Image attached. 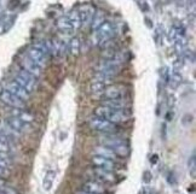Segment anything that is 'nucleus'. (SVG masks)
Wrapping results in <instances>:
<instances>
[{"instance_id":"nucleus-1","label":"nucleus","mask_w":196,"mask_h":194,"mask_svg":"<svg viewBox=\"0 0 196 194\" xmlns=\"http://www.w3.org/2000/svg\"><path fill=\"white\" fill-rule=\"evenodd\" d=\"M95 116L104 118L107 121H109L113 124H121V123H126L131 119L132 113L128 109L125 110H115V109H110L107 106H99L95 110Z\"/></svg>"},{"instance_id":"nucleus-2","label":"nucleus","mask_w":196,"mask_h":194,"mask_svg":"<svg viewBox=\"0 0 196 194\" xmlns=\"http://www.w3.org/2000/svg\"><path fill=\"white\" fill-rule=\"evenodd\" d=\"M88 125H90V128L92 130L102 133V134H115L119 130V127L116 124H113L109 121H107L104 118H100V117H97V116L90 118Z\"/></svg>"},{"instance_id":"nucleus-3","label":"nucleus","mask_w":196,"mask_h":194,"mask_svg":"<svg viewBox=\"0 0 196 194\" xmlns=\"http://www.w3.org/2000/svg\"><path fill=\"white\" fill-rule=\"evenodd\" d=\"M15 82L19 84L21 87H23L26 91H28L29 93H32L36 86H38V80L35 76H33L32 74H29L28 71L21 69L18 75L15 77Z\"/></svg>"},{"instance_id":"nucleus-4","label":"nucleus","mask_w":196,"mask_h":194,"mask_svg":"<svg viewBox=\"0 0 196 194\" xmlns=\"http://www.w3.org/2000/svg\"><path fill=\"white\" fill-rule=\"evenodd\" d=\"M114 35H115V26L112 22L104 21L97 29V39L99 43L108 42L109 40H112Z\"/></svg>"},{"instance_id":"nucleus-5","label":"nucleus","mask_w":196,"mask_h":194,"mask_svg":"<svg viewBox=\"0 0 196 194\" xmlns=\"http://www.w3.org/2000/svg\"><path fill=\"white\" fill-rule=\"evenodd\" d=\"M0 101L12 109H24L26 107V101L21 100L19 98L14 95L12 93L7 92L6 89L0 92Z\"/></svg>"},{"instance_id":"nucleus-6","label":"nucleus","mask_w":196,"mask_h":194,"mask_svg":"<svg viewBox=\"0 0 196 194\" xmlns=\"http://www.w3.org/2000/svg\"><path fill=\"white\" fill-rule=\"evenodd\" d=\"M92 175L96 177V180L100 183H115L116 182V176L114 174V171H109V170H104L100 168H93L91 170Z\"/></svg>"},{"instance_id":"nucleus-7","label":"nucleus","mask_w":196,"mask_h":194,"mask_svg":"<svg viewBox=\"0 0 196 194\" xmlns=\"http://www.w3.org/2000/svg\"><path fill=\"white\" fill-rule=\"evenodd\" d=\"M28 58L30 60H33L36 65H39L40 68H44L49 60V57L44 55L40 50H38L36 47H30L28 50Z\"/></svg>"},{"instance_id":"nucleus-8","label":"nucleus","mask_w":196,"mask_h":194,"mask_svg":"<svg viewBox=\"0 0 196 194\" xmlns=\"http://www.w3.org/2000/svg\"><path fill=\"white\" fill-rule=\"evenodd\" d=\"M102 95L104 100H113V99H122L125 92L121 86H108L103 92Z\"/></svg>"},{"instance_id":"nucleus-9","label":"nucleus","mask_w":196,"mask_h":194,"mask_svg":"<svg viewBox=\"0 0 196 194\" xmlns=\"http://www.w3.org/2000/svg\"><path fill=\"white\" fill-rule=\"evenodd\" d=\"M7 92H10V93H12L14 95H16L17 98H19L21 100H23V101H26V100H28L29 97H30V93H29L28 91H26L23 87H21L19 84H17V83L12 81V82L7 83L6 84V88H5Z\"/></svg>"},{"instance_id":"nucleus-10","label":"nucleus","mask_w":196,"mask_h":194,"mask_svg":"<svg viewBox=\"0 0 196 194\" xmlns=\"http://www.w3.org/2000/svg\"><path fill=\"white\" fill-rule=\"evenodd\" d=\"M7 125L14 130L15 133H24V131H27L29 129V127L30 124L29 123H26V122H23V121H21L19 118H17V117H14V116H10L6 121H5Z\"/></svg>"},{"instance_id":"nucleus-11","label":"nucleus","mask_w":196,"mask_h":194,"mask_svg":"<svg viewBox=\"0 0 196 194\" xmlns=\"http://www.w3.org/2000/svg\"><path fill=\"white\" fill-rule=\"evenodd\" d=\"M92 164L96 168H100V169L109 170V171H114L116 169L115 160L108 159V158H103V157H99V156H93L92 157Z\"/></svg>"},{"instance_id":"nucleus-12","label":"nucleus","mask_w":196,"mask_h":194,"mask_svg":"<svg viewBox=\"0 0 196 194\" xmlns=\"http://www.w3.org/2000/svg\"><path fill=\"white\" fill-rule=\"evenodd\" d=\"M83 191L87 193L92 194H104L105 193V188L103 186V183L98 182V181H87L85 182L83 186Z\"/></svg>"},{"instance_id":"nucleus-13","label":"nucleus","mask_w":196,"mask_h":194,"mask_svg":"<svg viewBox=\"0 0 196 194\" xmlns=\"http://www.w3.org/2000/svg\"><path fill=\"white\" fill-rule=\"evenodd\" d=\"M22 67H23L22 69L28 71L29 74H32V75L35 76L36 79H38V77L40 76V74H41V68H40L39 65H36L33 60H30L28 57L22 60Z\"/></svg>"},{"instance_id":"nucleus-14","label":"nucleus","mask_w":196,"mask_h":194,"mask_svg":"<svg viewBox=\"0 0 196 194\" xmlns=\"http://www.w3.org/2000/svg\"><path fill=\"white\" fill-rule=\"evenodd\" d=\"M108 84H109V80L96 76L95 81L91 83V92L93 94H102V92L108 87Z\"/></svg>"},{"instance_id":"nucleus-15","label":"nucleus","mask_w":196,"mask_h":194,"mask_svg":"<svg viewBox=\"0 0 196 194\" xmlns=\"http://www.w3.org/2000/svg\"><path fill=\"white\" fill-rule=\"evenodd\" d=\"M103 106L110 107V109H115V110H125L128 107L127 101L122 98V99H113V100H104L103 101Z\"/></svg>"},{"instance_id":"nucleus-16","label":"nucleus","mask_w":196,"mask_h":194,"mask_svg":"<svg viewBox=\"0 0 196 194\" xmlns=\"http://www.w3.org/2000/svg\"><path fill=\"white\" fill-rule=\"evenodd\" d=\"M11 116L19 118L21 121L26 122V123H32L34 119V116L32 113H29L28 111H26L24 109H12L11 110Z\"/></svg>"},{"instance_id":"nucleus-17","label":"nucleus","mask_w":196,"mask_h":194,"mask_svg":"<svg viewBox=\"0 0 196 194\" xmlns=\"http://www.w3.org/2000/svg\"><path fill=\"white\" fill-rule=\"evenodd\" d=\"M95 156H99V157H103V158H108V159H112V160H115L117 157L116 154L114 153L112 148L109 147H105V146H97L95 148Z\"/></svg>"},{"instance_id":"nucleus-18","label":"nucleus","mask_w":196,"mask_h":194,"mask_svg":"<svg viewBox=\"0 0 196 194\" xmlns=\"http://www.w3.org/2000/svg\"><path fill=\"white\" fill-rule=\"evenodd\" d=\"M56 26L62 33H71L74 30V28L71 26V22H70V19L68 18V16H63V17L58 18Z\"/></svg>"},{"instance_id":"nucleus-19","label":"nucleus","mask_w":196,"mask_h":194,"mask_svg":"<svg viewBox=\"0 0 196 194\" xmlns=\"http://www.w3.org/2000/svg\"><path fill=\"white\" fill-rule=\"evenodd\" d=\"M182 81H183V77H182V75H181V72L173 70V71L169 74V79H168L167 84H169V87H171L172 89H177V88L181 86Z\"/></svg>"},{"instance_id":"nucleus-20","label":"nucleus","mask_w":196,"mask_h":194,"mask_svg":"<svg viewBox=\"0 0 196 194\" xmlns=\"http://www.w3.org/2000/svg\"><path fill=\"white\" fill-rule=\"evenodd\" d=\"M68 50H69V53L73 57H79L80 50H81V42H80V39L78 36H74L69 41Z\"/></svg>"},{"instance_id":"nucleus-21","label":"nucleus","mask_w":196,"mask_h":194,"mask_svg":"<svg viewBox=\"0 0 196 194\" xmlns=\"http://www.w3.org/2000/svg\"><path fill=\"white\" fill-rule=\"evenodd\" d=\"M114 153L116 154V157H121V158H126L130 156V153H131V148H130V146L126 145V143H121V145H119V146H115L114 148H112Z\"/></svg>"},{"instance_id":"nucleus-22","label":"nucleus","mask_w":196,"mask_h":194,"mask_svg":"<svg viewBox=\"0 0 196 194\" xmlns=\"http://www.w3.org/2000/svg\"><path fill=\"white\" fill-rule=\"evenodd\" d=\"M55 177H56V172L53 170H49L45 175V179H44V182H42V187L45 191H50L52 188V184H53V181H55Z\"/></svg>"},{"instance_id":"nucleus-23","label":"nucleus","mask_w":196,"mask_h":194,"mask_svg":"<svg viewBox=\"0 0 196 194\" xmlns=\"http://www.w3.org/2000/svg\"><path fill=\"white\" fill-rule=\"evenodd\" d=\"M188 45V41L185 40V38H179L177 40H174V48H176V52L181 55H183V52L185 51V47Z\"/></svg>"},{"instance_id":"nucleus-24","label":"nucleus","mask_w":196,"mask_h":194,"mask_svg":"<svg viewBox=\"0 0 196 194\" xmlns=\"http://www.w3.org/2000/svg\"><path fill=\"white\" fill-rule=\"evenodd\" d=\"M68 18H69L70 22H71V26H73V28H74V30L79 29V28L83 26V23H81V21H80V17H79L78 11H73V12L68 16Z\"/></svg>"},{"instance_id":"nucleus-25","label":"nucleus","mask_w":196,"mask_h":194,"mask_svg":"<svg viewBox=\"0 0 196 194\" xmlns=\"http://www.w3.org/2000/svg\"><path fill=\"white\" fill-rule=\"evenodd\" d=\"M104 22V16L102 14H96L95 16H93V19H92V29L93 30H97L98 28H99V26L102 24Z\"/></svg>"},{"instance_id":"nucleus-26","label":"nucleus","mask_w":196,"mask_h":194,"mask_svg":"<svg viewBox=\"0 0 196 194\" xmlns=\"http://www.w3.org/2000/svg\"><path fill=\"white\" fill-rule=\"evenodd\" d=\"M189 172L193 177H195L196 175V157H195V153L191 154V157L189 158Z\"/></svg>"},{"instance_id":"nucleus-27","label":"nucleus","mask_w":196,"mask_h":194,"mask_svg":"<svg viewBox=\"0 0 196 194\" xmlns=\"http://www.w3.org/2000/svg\"><path fill=\"white\" fill-rule=\"evenodd\" d=\"M169 69H168L167 67H162L161 69H160V77H161V81L165 83V84H167L168 83V79H169Z\"/></svg>"},{"instance_id":"nucleus-28","label":"nucleus","mask_w":196,"mask_h":194,"mask_svg":"<svg viewBox=\"0 0 196 194\" xmlns=\"http://www.w3.org/2000/svg\"><path fill=\"white\" fill-rule=\"evenodd\" d=\"M183 59L184 60H189V62H191V63H195V53H194V51H191V50H185L184 52H183Z\"/></svg>"},{"instance_id":"nucleus-29","label":"nucleus","mask_w":196,"mask_h":194,"mask_svg":"<svg viewBox=\"0 0 196 194\" xmlns=\"http://www.w3.org/2000/svg\"><path fill=\"white\" fill-rule=\"evenodd\" d=\"M16 16H11L6 22H5V24H4V28H2V33H7L11 28H12V26H14L15 21H16Z\"/></svg>"},{"instance_id":"nucleus-30","label":"nucleus","mask_w":196,"mask_h":194,"mask_svg":"<svg viewBox=\"0 0 196 194\" xmlns=\"http://www.w3.org/2000/svg\"><path fill=\"white\" fill-rule=\"evenodd\" d=\"M183 65H184V59H183V58H178V59L174 60V63H173V70L179 71V70L183 68Z\"/></svg>"},{"instance_id":"nucleus-31","label":"nucleus","mask_w":196,"mask_h":194,"mask_svg":"<svg viewBox=\"0 0 196 194\" xmlns=\"http://www.w3.org/2000/svg\"><path fill=\"white\" fill-rule=\"evenodd\" d=\"M151 180H153V174L149 170H145L143 172V181L145 183H149V182H151Z\"/></svg>"},{"instance_id":"nucleus-32","label":"nucleus","mask_w":196,"mask_h":194,"mask_svg":"<svg viewBox=\"0 0 196 194\" xmlns=\"http://www.w3.org/2000/svg\"><path fill=\"white\" fill-rule=\"evenodd\" d=\"M9 175H10V169H9V168L0 166V177L6 179V177H9Z\"/></svg>"},{"instance_id":"nucleus-33","label":"nucleus","mask_w":196,"mask_h":194,"mask_svg":"<svg viewBox=\"0 0 196 194\" xmlns=\"http://www.w3.org/2000/svg\"><path fill=\"white\" fill-rule=\"evenodd\" d=\"M11 151L10 145L5 143V142H0V153H9Z\"/></svg>"},{"instance_id":"nucleus-34","label":"nucleus","mask_w":196,"mask_h":194,"mask_svg":"<svg viewBox=\"0 0 196 194\" xmlns=\"http://www.w3.org/2000/svg\"><path fill=\"white\" fill-rule=\"evenodd\" d=\"M18 5H19V0H10L7 7H9V10H15Z\"/></svg>"},{"instance_id":"nucleus-35","label":"nucleus","mask_w":196,"mask_h":194,"mask_svg":"<svg viewBox=\"0 0 196 194\" xmlns=\"http://www.w3.org/2000/svg\"><path fill=\"white\" fill-rule=\"evenodd\" d=\"M0 142H5V143H9V139L6 138L1 131H0Z\"/></svg>"},{"instance_id":"nucleus-36","label":"nucleus","mask_w":196,"mask_h":194,"mask_svg":"<svg viewBox=\"0 0 196 194\" xmlns=\"http://www.w3.org/2000/svg\"><path fill=\"white\" fill-rule=\"evenodd\" d=\"M139 194H150V189H148V188H143V189L140 191Z\"/></svg>"},{"instance_id":"nucleus-37","label":"nucleus","mask_w":196,"mask_h":194,"mask_svg":"<svg viewBox=\"0 0 196 194\" xmlns=\"http://www.w3.org/2000/svg\"><path fill=\"white\" fill-rule=\"evenodd\" d=\"M145 22H147V24H148V27H149V28L153 27V22L150 23V19H149V18H145Z\"/></svg>"},{"instance_id":"nucleus-38","label":"nucleus","mask_w":196,"mask_h":194,"mask_svg":"<svg viewBox=\"0 0 196 194\" xmlns=\"http://www.w3.org/2000/svg\"><path fill=\"white\" fill-rule=\"evenodd\" d=\"M156 162H157V156H154L153 157V164H155Z\"/></svg>"},{"instance_id":"nucleus-39","label":"nucleus","mask_w":196,"mask_h":194,"mask_svg":"<svg viewBox=\"0 0 196 194\" xmlns=\"http://www.w3.org/2000/svg\"><path fill=\"white\" fill-rule=\"evenodd\" d=\"M76 194H92V193H87V192H84V191H81V192H78Z\"/></svg>"}]
</instances>
